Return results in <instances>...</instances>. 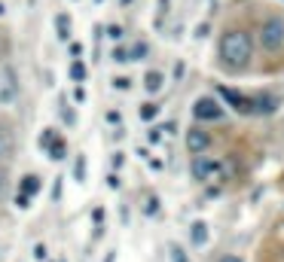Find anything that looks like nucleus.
Listing matches in <instances>:
<instances>
[{
    "label": "nucleus",
    "instance_id": "f3484780",
    "mask_svg": "<svg viewBox=\"0 0 284 262\" xmlns=\"http://www.w3.org/2000/svg\"><path fill=\"white\" fill-rule=\"evenodd\" d=\"M171 262H190V259H187V253H184L177 244H171Z\"/></svg>",
    "mask_w": 284,
    "mask_h": 262
},
{
    "label": "nucleus",
    "instance_id": "f03ea898",
    "mask_svg": "<svg viewBox=\"0 0 284 262\" xmlns=\"http://www.w3.org/2000/svg\"><path fill=\"white\" fill-rule=\"evenodd\" d=\"M260 46L266 52H278L284 49V18L281 15H266L260 24Z\"/></svg>",
    "mask_w": 284,
    "mask_h": 262
},
{
    "label": "nucleus",
    "instance_id": "ddd939ff",
    "mask_svg": "<svg viewBox=\"0 0 284 262\" xmlns=\"http://www.w3.org/2000/svg\"><path fill=\"white\" fill-rule=\"evenodd\" d=\"M156 116H159V107H156V104H144V107H141V119H144V122H150V119H156Z\"/></svg>",
    "mask_w": 284,
    "mask_h": 262
},
{
    "label": "nucleus",
    "instance_id": "412c9836",
    "mask_svg": "<svg viewBox=\"0 0 284 262\" xmlns=\"http://www.w3.org/2000/svg\"><path fill=\"white\" fill-rule=\"evenodd\" d=\"M6 186H9V180H6V174L0 171V201L6 198Z\"/></svg>",
    "mask_w": 284,
    "mask_h": 262
},
{
    "label": "nucleus",
    "instance_id": "9b49d317",
    "mask_svg": "<svg viewBox=\"0 0 284 262\" xmlns=\"http://www.w3.org/2000/svg\"><path fill=\"white\" fill-rule=\"evenodd\" d=\"M37 189H40V177H34V174H28V177L21 180V195H28V198H31V195L37 192Z\"/></svg>",
    "mask_w": 284,
    "mask_h": 262
},
{
    "label": "nucleus",
    "instance_id": "9d476101",
    "mask_svg": "<svg viewBox=\"0 0 284 262\" xmlns=\"http://www.w3.org/2000/svg\"><path fill=\"white\" fill-rule=\"evenodd\" d=\"M275 104H278V98H272V95H257V98H254V113H272Z\"/></svg>",
    "mask_w": 284,
    "mask_h": 262
},
{
    "label": "nucleus",
    "instance_id": "cd10ccee",
    "mask_svg": "<svg viewBox=\"0 0 284 262\" xmlns=\"http://www.w3.org/2000/svg\"><path fill=\"white\" fill-rule=\"evenodd\" d=\"M107 183H110V189H116V186H119V177H116V174H110V177H107Z\"/></svg>",
    "mask_w": 284,
    "mask_h": 262
},
{
    "label": "nucleus",
    "instance_id": "bb28decb",
    "mask_svg": "<svg viewBox=\"0 0 284 262\" xmlns=\"http://www.w3.org/2000/svg\"><path fill=\"white\" fill-rule=\"evenodd\" d=\"M34 259H46V247H43V244L34 247Z\"/></svg>",
    "mask_w": 284,
    "mask_h": 262
},
{
    "label": "nucleus",
    "instance_id": "c756f323",
    "mask_svg": "<svg viewBox=\"0 0 284 262\" xmlns=\"http://www.w3.org/2000/svg\"><path fill=\"white\" fill-rule=\"evenodd\" d=\"M281 229H284V223H281Z\"/></svg>",
    "mask_w": 284,
    "mask_h": 262
},
{
    "label": "nucleus",
    "instance_id": "1a4fd4ad",
    "mask_svg": "<svg viewBox=\"0 0 284 262\" xmlns=\"http://www.w3.org/2000/svg\"><path fill=\"white\" fill-rule=\"evenodd\" d=\"M190 238H193L196 247H205V244H208V226H205L202 220H196V223L190 226Z\"/></svg>",
    "mask_w": 284,
    "mask_h": 262
},
{
    "label": "nucleus",
    "instance_id": "c85d7f7f",
    "mask_svg": "<svg viewBox=\"0 0 284 262\" xmlns=\"http://www.w3.org/2000/svg\"><path fill=\"white\" fill-rule=\"evenodd\" d=\"M220 262H242L239 256H226V259H220Z\"/></svg>",
    "mask_w": 284,
    "mask_h": 262
},
{
    "label": "nucleus",
    "instance_id": "393cba45",
    "mask_svg": "<svg viewBox=\"0 0 284 262\" xmlns=\"http://www.w3.org/2000/svg\"><path fill=\"white\" fill-rule=\"evenodd\" d=\"M147 214H159V201L156 198H147Z\"/></svg>",
    "mask_w": 284,
    "mask_h": 262
},
{
    "label": "nucleus",
    "instance_id": "2eb2a0df",
    "mask_svg": "<svg viewBox=\"0 0 284 262\" xmlns=\"http://www.w3.org/2000/svg\"><path fill=\"white\" fill-rule=\"evenodd\" d=\"M144 55H147V46L144 43H135L132 52H128V58H144Z\"/></svg>",
    "mask_w": 284,
    "mask_h": 262
},
{
    "label": "nucleus",
    "instance_id": "0eeeda50",
    "mask_svg": "<svg viewBox=\"0 0 284 262\" xmlns=\"http://www.w3.org/2000/svg\"><path fill=\"white\" fill-rule=\"evenodd\" d=\"M217 171H220V162H211L205 156H199L193 162V177L196 180H211V177H217Z\"/></svg>",
    "mask_w": 284,
    "mask_h": 262
},
{
    "label": "nucleus",
    "instance_id": "a211bd4d",
    "mask_svg": "<svg viewBox=\"0 0 284 262\" xmlns=\"http://www.w3.org/2000/svg\"><path fill=\"white\" fill-rule=\"evenodd\" d=\"M6 153H9V134H6V131L0 128V159H3Z\"/></svg>",
    "mask_w": 284,
    "mask_h": 262
},
{
    "label": "nucleus",
    "instance_id": "6ab92c4d",
    "mask_svg": "<svg viewBox=\"0 0 284 262\" xmlns=\"http://www.w3.org/2000/svg\"><path fill=\"white\" fill-rule=\"evenodd\" d=\"M83 174H86V162H83V156L76 159V165H73V177L76 180H83Z\"/></svg>",
    "mask_w": 284,
    "mask_h": 262
},
{
    "label": "nucleus",
    "instance_id": "f257e3e1",
    "mask_svg": "<svg viewBox=\"0 0 284 262\" xmlns=\"http://www.w3.org/2000/svg\"><path fill=\"white\" fill-rule=\"evenodd\" d=\"M217 52H220V67L229 70V73H239V70H245L254 61V40H251L248 31L233 27V31H226L220 37V49Z\"/></svg>",
    "mask_w": 284,
    "mask_h": 262
},
{
    "label": "nucleus",
    "instance_id": "f8f14e48",
    "mask_svg": "<svg viewBox=\"0 0 284 262\" xmlns=\"http://www.w3.org/2000/svg\"><path fill=\"white\" fill-rule=\"evenodd\" d=\"M55 27H58V37H61V40L70 37V18H67V15H58V18H55Z\"/></svg>",
    "mask_w": 284,
    "mask_h": 262
},
{
    "label": "nucleus",
    "instance_id": "4468645a",
    "mask_svg": "<svg viewBox=\"0 0 284 262\" xmlns=\"http://www.w3.org/2000/svg\"><path fill=\"white\" fill-rule=\"evenodd\" d=\"M70 76H73L76 82L86 79V67H83V61H73V64H70Z\"/></svg>",
    "mask_w": 284,
    "mask_h": 262
},
{
    "label": "nucleus",
    "instance_id": "dca6fc26",
    "mask_svg": "<svg viewBox=\"0 0 284 262\" xmlns=\"http://www.w3.org/2000/svg\"><path fill=\"white\" fill-rule=\"evenodd\" d=\"M49 153H52V159H64V143H61V140H55V143L49 147Z\"/></svg>",
    "mask_w": 284,
    "mask_h": 262
},
{
    "label": "nucleus",
    "instance_id": "5701e85b",
    "mask_svg": "<svg viewBox=\"0 0 284 262\" xmlns=\"http://www.w3.org/2000/svg\"><path fill=\"white\" fill-rule=\"evenodd\" d=\"M113 85H116V89H128V85H132V79H125V76H116V79H113Z\"/></svg>",
    "mask_w": 284,
    "mask_h": 262
},
{
    "label": "nucleus",
    "instance_id": "4be33fe9",
    "mask_svg": "<svg viewBox=\"0 0 284 262\" xmlns=\"http://www.w3.org/2000/svg\"><path fill=\"white\" fill-rule=\"evenodd\" d=\"M107 34H110L113 40H119V37H122V27H119V24H110V27H107Z\"/></svg>",
    "mask_w": 284,
    "mask_h": 262
},
{
    "label": "nucleus",
    "instance_id": "423d86ee",
    "mask_svg": "<svg viewBox=\"0 0 284 262\" xmlns=\"http://www.w3.org/2000/svg\"><path fill=\"white\" fill-rule=\"evenodd\" d=\"M220 95H223V101L233 104L239 113H254V98H248V95H242V92H236V89H220Z\"/></svg>",
    "mask_w": 284,
    "mask_h": 262
},
{
    "label": "nucleus",
    "instance_id": "6e6552de",
    "mask_svg": "<svg viewBox=\"0 0 284 262\" xmlns=\"http://www.w3.org/2000/svg\"><path fill=\"white\" fill-rule=\"evenodd\" d=\"M162 85H165V76H162L159 70H147V76H144V89H147L150 95H156V92H162Z\"/></svg>",
    "mask_w": 284,
    "mask_h": 262
},
{
    "label": "nucleus",
    "instance_id": "39448f33",
    "mask_svg": "<svg viewBox=\"0 0 284 262\" xmlns=\"http://www.w3.org/2000/svg\"><path fill=\"white\" fill-rule=\"evenodd\" d=\"M15 95H18V82L12 67H0V104H12Z\"/></svg>",
    "mask_w": 284,
    "mask_h": 262
},
{
    "label": "nucleus",
    "instance_id": "a878e982",
    "mask_svg": "<svg viewBox=\"0 0 284 262\" xmlns=\"http://www.w3.org/2000/svg\"><path fill=\"white\" fill-rule=\"evenodd\" d=\"M113 61H128V52H125V49H116V52H113Z\"/></svg>",
    "mask_w": 284,
    "mask_h": 262
},
{
    "label": "nucleus",
    "instance_id": "aec40b11",
    "mask_svg": "<svg viewBox=\"0 0 284 262\" xmlns=\"http://www.w3.org/2000/svg\"><path fill=\"white\" fill-rule=\"evenodd\" d=\"M55 143V134H52V128H46V134L40 137V147H52Z\"/></svg>",
    "mask_w": 284,
    "mask_h": 262
},
{
    "label": "nucleus",
    "instance_id": "b1692460",
    "mask_svg": "<svg viewBox=\"0 0 284 262\" xmlns=\"http://www.w3.org/2000/svg\"><path fill=\"white\" fill-rule=\"evenodd\" d=\"M147 137H150V143H159V140H162V128H153Z\"/></svg>",
    "mask_w": 284,
    "mask_h": 262
},
{
    "label": "nucleus",
    "instance_id": "7ed1b4c3",
    "mask_svg": "<svg viewBox=\"0 0 284 262\" xmlns=\"http://www.w3.org/2000/svg\"><path fill=\"white\" fill-rule=\"evenodd\" d=\"M223 107H220V101L217 98H211V95H202V98H196V104H193V116L199 119V122H217V119H223Z\"/></svg>",
    "mask_w": 284,
    "mask_h": 262
},
{
    "label": "nucleus",
    "instance_id": "20e7f679",
    "mask_svg": "<svg viewBox=\"0 0 284 262\" xmlns=\"http://www.w3.org/2000/svg\"><path fill=\"white\" fill-rule=\"evenodd\" d=\"M211 147V134L202 128V125H196V128H190L187 131V150L199 159V156H205V150Z\"/></svg>",
    "mask_w": 284,
    "mask_h": 262
}]
</instances>
